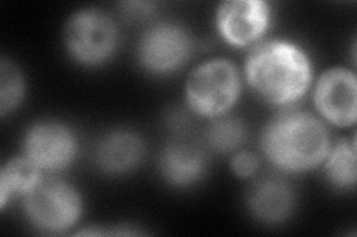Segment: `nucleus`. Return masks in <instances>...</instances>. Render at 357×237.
I'll return each mask as SVG.
<instances>
[{
	"mask_svg": "<svg viewBox=\"0 0 357 237\" xmlns=\"http://www.w3.org/2000/svg\"><path fill=\"white\" fill-rule=\"evenodd\" d=\"M244 73L253 91L273 106H292L311 85L312 65L308 54L287 40L256 44L245 58Z\"/></svg>",
	"mask_w": 357,
	"mask_h": 237,
	"instance_id": "obj_1",
	"label": "nucleus"
},
{
	"mask_svg": "<svg viewBox=\"0 0 357 237\" xmlns=\"http://www.w3.org/2000/svg\"><path fill=\"white\" fill-rule=\"evenodd\" d=\"M331 149L326 126L308 111L287 110L273 117L261 135V150L280 172H307L323 163Z\"/></svg>",
	"mask_w": 357,
	"mask_h": 237,
	"instance_id": "obj_2",
	"label": "nucleus"
},
{
	"mask_svg": "<svg viewBox=\"0 0 357 237\" xmlns=\"http://www.w3.org/2000/svg\"><path fill=\"white\" fill-rule=\"evenodd\" d=\"M240 74L228 60H210L189 74L185 85L186 103L197 115L215 119L227 115L240 97Z\"/></svg>",
	"mask_w": 357,
	"mask_h": 237,
	"instance_id": "obj_3",
	"label": "nucleus"
},
{
	"mask_svg": "<svg viewBox=\"0 0 357 237\" xmlns=\"http://www.w3.org/2000/svg\"><path fill=\"white\" fill-rule=\"evenodd\" d=\"M31 225L47 234L64 233L79 221L82 199L76 188L57 178H42L24 196Z\"/></svg>",
	"mask_w": 357,
	"mask_h": 237,
	"instance_id": "obj_4",
	"label": "nucleus"
},
{
	"mask_svg": "<svg viewBox=\"0 0 357 237\" xmlns=\"http://www.w3.org/2000/svg\"><path fill=\"white\" fill-rule=\"evenodd\" d=\"M115 21L98 9L75 13L64 27V47L72 58L85 67L106 64L118 48Z\"/></svg>",
	"mask_w": 357,
	"mask_h": 237,
	"instance_id": "obj_5",
	"label": "nucleus"
},
{
	"mask_svg": "<svg viewBox=\"0 0 357 237\" xmlns=\"http://www.w3.org/2000/svg\"><path fill=\"white\" fill-rule=\"evenodd\" d=\"M194 52V39L176 22H158L143 33L137 44V60L144 70L165 76L189 61Z\"/></svg>",
	"mask_w": 357,
	"mask_h": 237,
	"instance_id": "obj_6",
	"label": "nucleus"
},
{
	"mask_svg": "<svg viewBox=\"0 0 357 237\" xmlns=\"http://www.w3.org/2000/svg\"><path fill=\"white\" fill-rule=\"evenodd\" d=\"M24 153L40 171H61L77 154L75 133L60 122L43 120L30 126L24 135Z\"/></svg>",
	"mask_w": 357,
	"mask_h": 237,
	"instance_id": "obj_7",
	"label": "nucleus"
},
{
	"mask_svg": "<svg viewBox=\"0 0 357 237\" xmlns=\"http://www.w3.org/2000/svg\"><path fill=\"white\" fill-rule=\"evenodd\" d=\"M271 6L265 0H228L216 10L219 35L232 47H250L265 35Z\"/></svg>",
	"mask_w": 357,
	"mask_h": 237,
	"instance_id": "obj_8",
	"label": "nucleus"
},
{
	"mask_svg": "<svg viewBox=\"0 0 357 237\" xmlns=\"http://www.w3.org/2000/svg\"><path fill=\"white\" fill-rule=\"evenodd\" d=\"M314 106L320 116L338 128L353 126L357 119V82L353 72L331 69L314 88Z\"/></svg>",
	"mask_w": 357,
	"mask_h": 237,
	"instance_id": "obj_9",
	"label": "nucleus"
},
{
	"mask_svg": "<svg viewBox=\"0 0 357 237\" xmlns=\"http://www.w3.org/2000/svg\"><path fill=\"white\" fill-rule=\"evenodd\" d=\"M177 135L165 142L158 156V167L162 178L174 187H189L204 177L207 154L191 135L178 128Z\"/></svg>",
	"mask_w": 357,
	"mask_h": 237,
	"instance_id": "obj_10",
	"label": "nucleus"
},
{
	"mask_svg": "<svg viewBox=\"0 0 357 237\" xmlns=\"http://www.w3.org/2000/svg\"><path fill=\"white\" fill-rule=\"evenodd\" d=\"M252 215L265 224L284 222L295 208V191L287 179L278 174L256 178L245 193Z\"/></svg>",
	"mask_w": 357,
	"mask_h": 237,
	"instance_id": "obj_11",
	"label": "nucleus"
},
{
	"mask_svg": "<svg viewBox=\"0 0 357 237\" xmlns=\"http://www.w3.org/2000/svg\"><path fill=\"white\" fill-rule=\"evenodd\" d=\"M144 156V141L128 129L110 131L96 144L94 161L100 171L109 175H122L139 166Z\"/></svg>",
	"mask_w": 357,
	"mask_h": 237,
	"instance_id": "obj_12",
	"label": "nucleus"
},
{
	"mask_svg": "<svg viewBox=\"0 0 357 237\" xmlns=\"http://www.w3.org/2000/svg\"><path fill=\"white\" fill-rule=\"evenodd\" d=\"M40 179V169L26 156L10 159L0 171V206L5 208L10 197L26 196Z\"/></svg>",
	"mask_w": 357,
	"mask_h": 237,
	"instance_id": "obj_13",
	"label": "nucleus"
},
{
	"mask_svg": "<svg viewBox=\"0 0 357 237\" xmlns=\"http://www.w3.org/2000/svg\"><path fill=\"white\" fill-rule=\"evenodd\" d=\"M323 172L332 187L338 190L354 188L357 181L354 142L341 140L331 147L323 161Z\"/></svg>",
	"mask_w": 357,
	"mask_h": 237,
	"instance_id": "obj_14",
	"label": "nucleus"
},
{
	"mask_svg": "<svg viewBox=\"0 0 357 237\" xmlns=\"http://www.w3.org/2000/svg\"><path fill=\"white\" fill-rule=\"evenodd\" d=\"M244 123L228 113L211 119L206 129V142L211 150L218 153H237L245 141Z\"/></svg>",
	"mask_w": 357,
	"mask_h": 237,
	"instance_id": "obj_15",
	"label": "nucleus"
},
{
	"mask_svg": "<svg viewBox=\"0 0 357 237\" xmlns=\"http://www.w3.org/2000/svg\"><path fill=\"white\" fill-rule=\"evenodd\" d=\"M26 94V81L18 67L8 60H2V79H0V113L6 116L14 111Z\"/></svg>",
	"mask_w": 357,
	"mask_h": 237,
	"instance_id": "obj_16",
	"label": "nucleus"
},
{
	"mask_svg": "<svg viewBox=\"0 0 357 237\" xmlns=\"http://www.w3.org/2000/svg\"><path fill=\"white\" fill-rule=\"evenodd\" d=\"M231 169L238 178H252L259 169L258 156L249 152L234 153L231 161Z\"/></svg>",
	"mask_w": 357,
	"mask_h": 237,
	"instance_id": "obj_17",
	"label": "nucleus"
},
{
	"mask_svg": "<svg viewBox=\"0 0 357 237\" xmlns=\"http://www.w3.org/2000/svg\"><path fill=\"white\" fill-rule=\"evenodd\" d=\"M155 9H156V5L152 3V2H126V3H121L122 17H124L127 21H131V22L144 21L155 13Z\"/></svg>",
	"mask_w": 357,
	"mask_h": 237,
	"instance_id": "obj_18",
	"label": "nucleus"
}]
</instances>
